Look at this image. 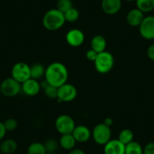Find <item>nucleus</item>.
<instances>
[{
  "label": "nucleus",
  "mask_w": 154,
  "mask_h": 154,
  "mask_svg": "<svg viewBox=\"0 0 154 154\" xmlns=\"http://www.w3.org/2000/svg\"><path fill=\"white\" fill-rule=\"evenodd\" d=\"M21 91V83L9 77L4 79L1 83V94L8 97H15Z\"/></svg>",
  "instance_id": "6"
},
{
  "label": "nucleus",
  "mask_w": 154,
  "mask_h": 154,
  "mask_svg": "<svg viewBox=\"0 0 154 154\" xmlns=\"http://www.w3.org/2000/svg\"><path fill=\"white\" fill-rule=\"evenodd\" d=\"M0 94H1V83H0Z\"/></svg>",
  "instance_id": "36"
},
{
  "label": "nucleus",
  "mask_w": 154,
  "mask_h": 154,
  "mask_svg": "<svg viewBox=\"0 0 154 154\" xmlns=\"http://www.w3.org/2000/svg\"><path fill=\"white\" fill-rule=\"evenodd\" d=\"M45 69L46 68L39 63H35L30 66V76L32 79L39 80L45 77Z\"/></svg>",
  "instance_id": "19"
},
{
  "label": "nucleus",
  "mask_w": 154,
  "mask_h": 154,
  "mask_svg": "<svg viewBox=\"0 0 154 154\" xmlns=\"http://www.w3.org/2000/svg\"><path fill=\"white\" fill-rule=\"evenodd\" d=\"M139 28L140 35L145 39H154V16L149 15L144 17Z\"/></svg>",
  "instance_id": "9"
},
{
  "label": "nucleus",
  "mask_w": 154,
  "mask_h": 154,
  "mask_svg": "<svg viewBox=\"0 0 154 154\" xmlns=\"http://www.w3.org/2000/svg\"><path fill=\"white\" fill-rule=\"evenodd\" d=\"M143 154H154V142H149L145 145Z\"/></svg>",
  "instance_id": "30"
},
{
  "label": "nucleus",
  "mask_w": 154,
  "mask_h": 154,
  "mask_svg": "<svg viewBox=\"0 0 154 154\" xmlns=\"http://www.w3.org/2000/svg\"><path fill=\"white\" fill-rule=\"evenodd\" d=\"M72 134L76 142H78V143H85L91 138V131L86 125H75V128L72 131Z\"/></svg>",
  "instance_id": "12"
},
{
  "label": "nucleus",
  "mask_w": 154,
  "mask_h": 154,
  "mask_svg": "<svg viewBox=\"0 0 154 154\" xmlns=\"http://www.w3.org/2000/svg\"><path fill=\"white\" fill-rule=\"evenodd\" d=\"M112 131L110 127L104 123H99L94 127L91 131V137L93 140L98 145L104 146L108 141L111 140Z\"/></svg>",
  "instance_id": "4"
},
{
  "label": "nucleus",
  "mask_w": 154,
  "mask_h": 154,
  "mask_svg": "<svg viewBox=\"0 0 154 154\" xmlns=\"http://www.w3.org/2000/svg\"><path fill=\"white\" fill-rule=\"evenodd\" d=\"M125 145L118 139H111L103 146L104 154H125Z\"/></svg>",
  "instance_id": "13"
},
{
  "label": "nucleus",
  "mask_w": 154,
  "mask_h": 154,
  "mask_svg": "<svg viewBox=\"0 0 154 154\" xmlns=\"http://www.w3.org/2000/svg\"><path fill=\"white\" fill-rule=\"evenodd\" d=\"M77 97V89L73 85L65 83L58 88L57 91V100L59 102H71Z\"/></svg>",
  "instance_id": "8"
},
{
  "label": "nucleus",
  "mask_w": 154,
  "mask_h": 154,
  "mask_svg": "<svg viewBox=\"0 0 154 154\" xmlns=\"http://www.w3.org/2000/svg\"><path fill=\"white\" fill-rule=\"evenodd\" d=\"M3 123L7 131H14V130H15L17 127V122L15 119H14V118H8V119H7Z\"/></svg>",
  "instance_id": "28"
},
{
  "label": "nucleus",
  "mask_w": 154,
  "mask_h": 154,
  "mask_svg": "<svg viewBox=\"0 0 154 154\" xmlns=\"http://www.w3.org/2000/svg\"><path fill=\"white\" fill-rule=\"evenodd\" d=\"M43 144L45 146L47 153L54 154L59 146V142H57L54 138H48L45 140Z\"/></svg>",
  "instance_id": "25"
},
{
  "label": "nucleus",
  "mask_w": 154,
  "mask_h": 154,
  "mask_svg": "<svg viewBox=\"0 0 154 154\" xmlns=\"http://www.w3.org/2000/svg\"><path fill=\"white\" fill-rule=\"evenodd\" d=\"M102 10L108 15L117 14L122 8V0H102Z\"/></svg>",
  "instance_id": "14"
},
{
  "label": "nucleus",
  "mask_w": 154,
  "mask_h": 154,
  "mask_svg": "<svg viewBox=\"0 0 154 154\" xmlns=\"http://www.w3.org/2000/svg\"><path fill=\"white\" fill-rule=\"evenodd\" d=\"M7 131L5 128V125L4 123L2 122H0V140L3 139V137L5 136Z\"/></svg>",
  "instance_id": "32"
},
{
  "label": "nucleus",
  "mask_w": 154,
  "mask_h": 154,
  "mask_svg": "<svg viewBox=\"0 0 154 154\" xmlns=\"http://www.w3.org/2000/svg\"><path fill=\"white\" fill-rule=\"evenodd\" d=\"M17 149V143L13 139H6L0 144V152L4 154H12Z\"/></svg>",
  "instance_id": "18"
},
{
  "label": "nucleus",
  "mask_w": 154,
  "mask_h": 154,
  "mask_svg": "<svg viewBox=\"0 0 154 154\" xmlns=\"http://www.w3.org/2000/svg\"><path fill=\"white\" fill-rule=\"evenodd\" d=\"M65 20L63 13L57 8L50 9L44 14L42 24L48 31H57L63 27Z\"/></svg>",
  "instance_id": "2"
},
{
  "label": "nucleus",
  "mask_w": 154,
  "mask_h": 154,
  "mask_svg": "<svg viewBox=\"0 0 154 154\" xmlns=\"http://www.w3.org/2000/svg\"><path fill=\"white\" fill-rule=\"evenodd\" d=\"M40 90V82L32 78L27 79L21 84V91L27 96L33 97V96L37 95Z\"/></svg>",
  "instance_id": "11"
},
{
  "label": "nucleus",
  "mask_w": 154,
  "mask_h": 154,
  "mask_svg": "<svg viewBox=\"0 0 154 154\" xmlns=\"http://www.w3.org/2000/svg\"><path fill=\"white\" fill-rule=\"evenodd\" d=\"M75 143L76 141L72 134H61V137L59 140V145L60 147L66 150H71L73 149Z\"/></svg>",
  "instance_id": "17"
},
{
  "label": "nucleus",
  "mask_w": 154,
  "mask_h": 154,
  "mask_svg": "<svg viewBox=\"0 0 154 154\" xmlns=\"http://www.w3.org/2000/svg\"><path fill=\"white\" fill-rule=\"evenodd\" d=\"M66 41L71 47H79L85 42V34L81 29L74 28L66 32Z\"/></svg>",
  "instance_id": "10"
},
{
  "label": "nucleus",
  "mask_w": 154,
  "mask_h": 154,
  "mask_svg": "<svg viewBox=\"0 0 154 154\" xmlns=\"http://www.w3.org/2000/svg\"><path fill=\"white\" fill-rule=\"evenodd\" d=\"M11 77L20 83L30 79V66L24 62L16 63L11 68Z\"/></svg>",
  "instance_id": "7"
},
{
  "label": "nucleus",
  "mask_w": 154,
  "mask_h": 154,
  "mask_svg": "<svg viewBox=\"0 0 154 154\" xmlns=\"http://www.w3.org/2000/svg\"><path fill=\"white\" fill-rule=\"evenodd\" d=\"M63 15H64L66 22H69V23H74V22L77 21L78 19L79 18V11L74 7L69 8L68 11L63 13Z\"/></svg>",
  "instance_id": "24"
},
{
  "label": "nucleus",
  "mask_w": 154,
  "mask_h": 154,
  "mask_svg": "<svg viewBox=\"0 0 154 154\" xmlns=\"http://www.w3.org/2000/svg\"><path fill=\"white\" fill-rule=\"evenodd\" d=\"M94 63V68L99 73L106 74L113 68L114 57L110 52L104 51L97 54Z\"/></svg>",
  "instance_id": "3"
},
{
  "label": "nucleus",
  "mask_w": 154,
  "mask_h": 154,
  "mask_svg": "<svg viewBox=\"0 0 154 154\" xmlns=\"http://www.w3.org/2000/svg\"><path fill=\"white\" fill-rule=\"evenodd\" d=\"M97 54L98 53L96 52L95 51H94L93 49H89L86 51V54H85V57H86V59L89 61L94 62V60H96L97 57Z\"/></svg>",
  "instance_id": "29"
},
{
  "label": "nucleus",
  "mask_w": 154,
  "mask_h": 154,
  "mask_svg": "<svg viewBox=\"0 0 154 154\" xmlns=\"http://www.w3.org/2000/svg\"><path fill=\"white\" fill-rule=\"evenodd\" d=\"M134 139V134L131 130L128 129V128H125V129L122 130L119 132V136H118V140L120 142H122L123 144L126 145L131 142Z\"/></svg>",
  "instance_id": "23"
},
{
  "label": "nucleus",
  "mask_w": 154,
  "mask_h": 154,
  "mask_svg": "<svg viewBox=\"0 0 154 154\" xmlns=\"http://www.w3.org/2000/svg\"><path fill=\"white\" fill-rule=\"evenodd\" d=\"M69 72L66 66L60 62H54L45 69V79L49 85L59 88L67 82Z\"/></svg>",
  "instance_id": "1"
},
{
  "label": "nucleus",
  "mask_w": 154,
  "mask_h": 154,
  "mask_svg": "<svg viewBox=\"0 0 154 154\" xmlns=\"http://www.w3.org/2000/svg\"><path fill=\"white\" fill-rule=\"evenodd\" d=\"M46 154H52V153H46Z\"/></svg>",
  "instance_id": "37"
},
{
  "label": "nucleus",
  "mask_w": 154,
  "mask_h": 154,
  "mask_svg": "<svg viewBox=\"0 0 154 154\" xmlns=\"http://www.w3.org/2000/svg\"><path fill=\"white\" fill-rule=\"evenodd\" d=\"M143 148L137 141L132 140L125 145V154H143Z\"/></svg>",
  "instance_id": "21"
},
{
  "label": "nucleus",
  "mask_w": 154,
  "mask_h": 154,
  "mask_svg": "<svg viewBox=\"0 0 154 154\" xmlns=\"http://www.w3.org/2000/svg\"><path fill=\"white\" fill-rule=\"evenodd\" d=\"M45 146L40 142H33L27 148V154H46Z\"/></svg>",
  "instance_id": "22"
},
{
  "label": "nucleus",
  "mask_w": 154,
  "mask_h": 154,
  "mask_svg": "<svg viewBox=\"0 0 154 154\" xmlns=\"http://www.w3.org/2000/svg\"><path fill=\"white\" fill-rule=\"evenodd\" d=\"M72 0H58L57 2V9L61 11L62 13H65L69 8H72Z\"/></svg>",
  "instance_id": "26"
},
{
  "label": "nucleus",
  "mask_w": 154,
  "mask_h": 154,
  "mask_svg": "<svg viewBox=\"0 0 154 154\" xmlns=\"http://www.w3.org/2000/svg\"><path fill=\"white\" fill-rule=\"evenodd\" d=\"M103 123H104L105 125H107V126L111 127L112 126V124H113V119L110 117H106V119H104V121H103Z\"/></svg>",
  "instance_id": "34"
},
{
  "label": "nucleus",
  "mask_w": 154,
  "mask_h": 154,
  "mask_svg": "<svg viewBox=\"0 0 154 154\" xmlns=\"http://www.w3.org/2000/svg\"><path fill=\"white\" fill-rule=\"evenodd\" d=\"M68 154H85L82 149H79V148H73L72 149L69 150Z\"/></svg>",
  "instance_id": "33"
},
{
  "label": "nucleus",
  "mask_w": 154,
  "mask_h": 154,
  "mask_svg": "<svg viewBox=\"0 0 154 154\" xmlns=\"http://www.w3.org/2000/svg\"><path fill=\"white\" fill-rule=\"evenodd\" d=\"M106 38L101 35H96L91 38V48L97 53H101L106 51Z\"/></svg>",
  "instance_id": "16"
},
{
  "label": "nucleus",
  "mask_w": 154,
  "mask_h": 154,
  "mask_svg": "<svg viewBox=\"0 0 154 154\" xmlns=\"http://www.w3.org/2000/svg\"><path fill=\"white\" fill-rule=\"evenodd\" d=\"M146 55L150 60L154 61V43H152L146 50Z\"/></svg>",
  "instance_id": "31"
},
{
  "label": "nucleus",
  "mask_w": 154,
  "mask_h": 154,
  "mask_svg": "<svg viewBox=\"0 0 154 154\" xmlns=\"http://www.w3.org/2000/svg\"><path fill=\"white\" fill-rule=\"evenodd\" d=\"M55 128L60 134H72V131L75 127V123L74 119L71 117L70 116L63 114L59 116L56 119Z\"/></svg>",
  "instance_id": "5"
},
{
  "label": "nucleus",
  "mask_w": 154,
  "mask_h": 154,
  "mask_svg": "<svg viewBox=\"0 0 154 154\" xmlns=\"http://www.w3.org/2000/svg\"><path fill=\"white\" fill-rule=\"evenodd\" d=\"M127 2H135L136 0H125Z\"/></svg>",
  "instance_id": "35"
},
{
  "label": "nucleus",
  "mask_w": 154,
  "mask_h": 154,
  "mask_svg": "<svg viewBox=\"0 0 154 154\" xmlns=\"http://www.w3.org/2000/svg\"><path fill=\"white\" fill-rule=\"evenodd\" d=\"M57 91H58V88L51 85H48L45 88H43L45 95L51 99L57 98Z\"/></svg>",
  "instance_id": "27"
},
{
  "label": "nucleus",
  "mask_w": 154,
  "mask_h": 154,
  "mask_svg": "<svg viewBox=\"0 0 154 154\" xmlns=\"http://www.w3.org/2000/svg\"><path fill=\"white\" fill-rule=\"evenodd\" d=\"M144 13L138 8H133L130 10L126 16V21L129 26L132 27H138L144 19Z\"/></svg>",
  "instance_id": "15"
},
{
  "label": "nucleus",
  "mask_w": 154,
  "mask_h": 154,
  "mask_svg": "<svg viewBox=\"0 0 154 154\" xmlns=\"http://www.w3.org/2000/svg\"><path fill=\"white\" fill-rule=\"evenodd\" d=\"M137 8L145 13H149L154 9V0H136Z\"/></svg>",
  "instance_id": "20"
}]
</instances>
